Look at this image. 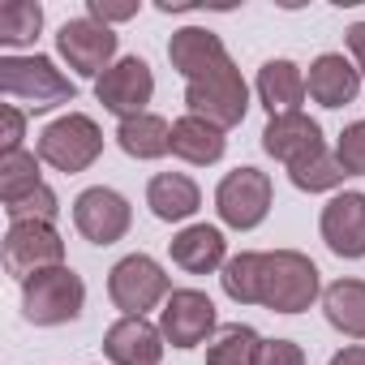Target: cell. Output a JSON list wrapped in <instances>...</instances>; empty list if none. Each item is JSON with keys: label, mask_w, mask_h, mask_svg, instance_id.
<instances>
[{"label": "cell", "mask_w": 365, "mask_h": 365, "mask_svg": "<svg viewBox=\"0 0 365 365\" xmlns=\"http://www.w3.org/2000/svg\"><path fill=\"white\" fill-rule=\"evenodd\" d=\"M159 331L172 348H198L220 331L215 301L202 288H172V297L159 309Z\"/></svg>", "instance_id": "obj_10"}, {"label": "cell", "mask_w": 365, "mask_h": 365, "mask_svg": "<svg viewBox=\"0 0 365 365\" xmlns=\"http://www.w3.org/2000/svg\"><path fill=\"white\" fill-rule=\"evenodd\" d=\"M254 365H305V348H301L297 339L275 335V339H262V344H258Z\"/></svg>", "instance_id": "obj_31"}, {"label": "cell", "mask_w": 365, "mask_h": 365, "mask_svg": "<svg viewBox=\"0 0 365 365\" xmlns=\"http://www.w3.org/2000/svg\"><path fill=\"white\" fill-rule=\"evenodd\" d=\"M318 232L335 258H348V262L365 258V194L356 190L335 194L318 215Z\"/></svg>", "instance_id": "obj_14"}, {"label": "cell", "mask_w": 365, "mask_h": 365, "mask_svg": "<svg viewBox=\"0 0 365 365\" xmlns=\"http://www.w3.org/2000/svg\"><path fill=\"white\" fill-rule=\"evenodd\" d=\"M344 176H348V172L339 168L335 150H322V155H314V159H305L301 168L288 172V180H292L301 194H331V190L344 185Z\"/></svg>", "instance_id": "obj_28"}, {"label": "cell", "mask_w": 365, "mask_h": 365, "mask_svg": "<svg viewBox=\"0 0 365 365\" xmlns=\"http://www.w3.org/2000/svg\"><path fill=\"white\" fill-rule=\"evenodd\" d=\"M95 99L103 103V112H112L116 120H133L142 112H150L146 103L155 99V73L142 56H120L99 82H95Z\"/></svg>", "instance_id": "obj_11"}, {"label": "cell", "mask_w": 365, "mask_h": 365, "mask_svg": "<svg viewBox=\"0 0 365 365\" xmlns=\"http://www.w3.org/2000/svg\"><path fill=\"white\" fill-rule=\"evenodd\" d=\"M129 224H133V207L112 185H91V190H82L73 198V228L91 245H116V241H125Z\"/></svg>", "instance_id": "obj_12"}, {"label": "cell", "mask_w": 365, "mask_h": 365, "mask_svg": "<svg viewBox=\"0 0 365 365\" xmlns=\"http://www.w3.org/2000/svg\"><path fill=\"white\" fill-rule=\"evenodd\" d=\"M163 331L150 318H133L120 314L108 331H103V352L112 365H163Z\"/></svg>", "instance_id": "obj_15"}, {"label": "cell", "mask_w": 365, "mask_h": 365, "mask_svg": "<svg viewBox=\"0 0 365 365\" xmlns=\"http://www.w3.org/2000/svg\"><path fill=\"white\" fill-rule=\"evenodd\" d=\"M43 31V5L39 0H5L0 5V43L18 56V48H31Z\"/></svg>", "instance_id": "obj_26"}, {"label": "cell", "mask_w": 365, "mask_h": 365, "mask_svg": "<svg viewBox=\"0 0 365 365\" xmlns=\"http://www.w3.org/2000/svg\"><path fill=\"white\" fill-rule=\"evenodd\" d=\"M322 314L339 335L365 339V279L344 275V279L327 284L322 288Z\"/></svg>", "instance_id": "obj_22"}, {"label": "cell", "mask_w": 365, "mask_h": 365, "mask_svg": "<svg viewBox=\"0 0 365 365\" xmlns=\"http://www.w3.org/2000/svg\"><path fill=\"white\" fill-rule=\"evenodd\" d=\"M22 138H26V108L5 103V108H0V155L26 150V146H22Z\"/></svg>", "instance_id": "obj_32"}, {"label": "cell", "mask_w": 365, "mask_h": 365, "mask_svg": "<svg viewBox=\"0 0 365 365\" xmlns=\"http://www.w3.org/2000/svg\"><path fill=\"white\" fill-rule=\"evenodd\" d=\"M220 288L237 305H262V254L258 250L232 254L220 271Z\"/></svg>", "instance_id": "obj_24"}, {"label": "cell", "mask_w": 365, "mask_h": 365, "mask_svg": "<svg viewBox=\"0 0 365 365\" xmlns=\"http://www.w3.org/2000/svg\"><path fill=\"white\" fill-rule=\"evenodd\" d=\"M5 215H9V224H26V220H35V224H56V215H61V198H56V190L43 180V185L31 190L26 198L5 202Z\"/></svg>", "instance_id": "obj_29"}, {"label": "cell", "mask_w": 365, "mask_h": 365, "mask_svg": "<svg viewBox=\"0 0 365 365\" xmlns=\"http://www.w3.org/2000/svg\"><path fill=\"white\" fill-rule=\"evenodd\" d=\"M43 159L39 150H14V155H0V202H18L31 190L43 185Z\"/></svg>", "instance_id": "obj_27"}, {"label": "cell", "mask_w": 365, "mask_h": 365, "mask_svg": "<svg viewBox=\"0 0 365 365\" xmlns=\"http://www.w3.org/2000/svg\"><path fill=\"white\" fill-rule=\"evenodd\" d=\"M327 365H365V344H348V348H339Z\"/></svg>", "instance_id": "obj_35"}, {"label": "cell", "mask_w": 365, "mask_h": 365, "mask_svg": "<svg viewBox=\"0 0 365 365\" xmlns=\"http://www.w3.org/2000/svg\"><path fill=\"white\" fill-rule=\"evenodd\" d=\"M52 267H65V241L56 232V224H9L5 228V271L14 279H31L39 271H52Z\"/></svg>", "instance_id": "obj_9"}, {"label": "cell", "mask_w": 365, "mask_h": 365, "mask_svg": "<svg viewBox=\"0 0 365 365\" xmlns=\"http://www.w3.org/2000/svg\"><path fill=\"white\" fill-rule=\"evenodd\" d=\"M108 297H112V305L120 314L146 318V309H155V305H163L172 297V279L150 254H125L108 271Z\"/></svg>", "instance_id": "obj_7"}, {"label": "cell", "mask_w": 365, "mask_h": 365, "mask_svg": "<svg viewBox=\"0 0 365 365\" xmlns=\"http://www.w3.org/2000/svg\"><path fill=\"white\" fill-rule=\"evenodd\" d=\"M86 309V284L73 267L39 271L22 284V314L35 327H65L78 322Z\"/></svg>", "instance_id": "obj_3"}, {"label": "cell", "mask_w": 365, "mask_h": 365, "mask_svg": "<svg viewBox=\"0 0 365 365\" xmlns=\"http://www.w3.org/2000/svg\"><path fill=\"white\" fill-rule=\"evenodd\" d=\"M0 95L26 112H52L78 99V86L56 69L52 56H0Z\"/></svg>", "instance_id": "obj_1"}, {"label": "cell", "mask_w": 365, "mask_h": 365, "mask_svg": "<svg viewBox=\"0 0 365 365\" xmlns=\"http://www.w3.org/2000/svg\"><path fill=\"white\" fill-rule=\"evenodd\" d=\"M344 43H348L352 65H356V69H361V78H365V22H352V26H348V35H344Z\"/></svg>", "instance_id": "obj_34"}, {"label": "cell", "mask_w": 365, "mask_h": 365, "mask_svg": "<svg viewBox=\"0 0 365 365\" xmlns=\"http://www.w3.org/2000/svg\"><path fill=\"white\" fill-rule=\"evenodd\" d=\"M35 150H39V159L48 168H56L65 176H78V172H86L103 155V129L86 112H65L52 125H43Z\"/></svg>", "instance_id": "obj_4"}, {"label": "cell", "mask_w": 365, "mask_h": 365, "mask_svg": "<svg viewBox=\"0 0 365 365\" xmlns=\"http://www.w3.org/2000/svg\"><path fill=\"white\" fill-rule=\"evenodd\" d=\"M335 159L348 176H365V120H352L335 138Z\"/></svg>", "instance_id": "obj_30"}, {"label": "cell", "mask_w": 365, "mask_h": 365, "mask_svg": "<svg viewBox=\"0 0 365 365\" xmlns=\"http://www.w3.org/2000/svg\"><path fill=\"white\" fill-rule=\"evenodd\" d=\"M168 254L172 267H180L185 275H215L228 262V241L215 224H190L168 241Z\"/></svg>", "instance_id": "obj_18"}, {"label": "cell", "mask_w": 365, "mask_h": 365, "mask_svg": "<svg viewBox=\"0 0 365 365\" xmlns=\"http://www.w3.org/2000/svg\"><path fill=\"white\" fill-rule=\"evenodd\" d=\"M56 52H61V61L73 73L99 82L116 65V31L112 26H99L95 18H69L56 31Z\"/></svg>", "instance_id": "obj_8"}, {"label": "cell", "mask_w": 365, "mask_h": 365, "mask_svg": "<svg viewBox=\"0 0 365 365\" xmlns=\"http://www.w3.org/2000/svg\"><path fill=\"white\" fill-rule=\"evenodd\" d=\"M271 202H275V185L262 168H232L220 185H215V215L224 228H237V232H254L267 215H271Z\"/></svg>", "instance_id": "obj_5"}, {"label": "cell", "mask_w": 365, "mask_h": 365, "mask_svg": "<svg viewBox=\"0 0 365 365\" xmlns=\"http://www.w3.org/2000/svg\"><path fill=\"white\" fill-rule=\"evenodd\" d=\"M146 207L159 224H185L202 207V190L190 172H155L146 180Z\"/></svg>", "instance_id": "obj_19"}, {"label": "cell", "mask_w": 365, "mask_h": 365, "mask_svg": "<svg viewBox=\"0 0 365 365\" xmlns=\"http://www.w3.org/2000/svg\"><path fill=\"white\" fill-rule=\"evenodd\" d=\"M116 146L129 159H142V163L146 159H163V155H172V125L159 112H142V116L116 125Z\"/></svg>", "instance_id": "obj_23"}, {"label": "cell", "mask_w": 365, "mask_h": 365, "mask_svg": "<svg viewBox=\"0 0 365 365\" xmlns=\"http://www.w3.org/2000/svg\"><path fill=\"white\" fill-rule=\"evenodd\" d=\"M254 91H258V103L267 108V116H288V112H301V103H305V73H301V65L297 61H288V56H275V61H267L262 69H258V78H254Z\"/></svg>", "instance_id": "obj_20"}, {"label": "cell", "mask_w": 365, "mask_h": 365, "mask_svg": "<svg viewBox=\"0 0 365 365\" xmlns=\"http://www.w3.org/2000/svg\"><path fill=\"white\" fill-rule=\"evenodd\" d=\"M322 297V271L301 250L262 254V305L271 314H301Z\"/></svg>", "instance_id": "obj_2"}, {"label": "cell", "mask_w": 365, "mask_h": 365, "mask_svg": "<svg viewBox=\"0 0 365 365\" xmlns=\"http://www.w3.org/2000/svg\"><path fill=\"white\" fill-rule=\"evenodd\" d=\"M262 150L271 159H279L288 172L301 168L305 159L322 155L327 142H322V125L309 116V112H288V116H271L267 129H262Z\"/></svg>", "instance_id": "obj_13"}, {"label": "cell", "mask_w": 365, "mask_h": 365, "mask_svg": "<svg viewBox=\"0 0 365 365\" xmlns=\"http://www.w3.org/2000/svg\"><path fill=\"white\" fill-rule=\"evenodd\" d=\"M262 335L250 322H224L207 339V365H254Z\"/></svg>", "instance_id": "obj_25"}, {"label": "cell", "mask_w": 365, "mask_h": 365, "mask_svg": "<svg viewBox=\"0 0 365 365\" xmlns=\"http://www.w3.org/2000/svg\"><path fill=\"white\" fill-rule=\"evenodd\" d=\"M185 112L220 125L224 133L232 125H241L245 112H250V86H245L237 61H228L224 69H215V73H207L198 82H185Z\"/></svg>", "instance_id": "obj_6"}, {"label": "cell", "mask_w": 365, "mask_h": 365, "mask_svg": "<svg viewBox=\"0 0 365 365\" xmlns=\"http://www.w3.org/2000/svg\"><path fill=\"white\" fill-rule=\"evenodd\" d=\"M224 150H228V133L220 125L190 116V112L180 120H172V155L185 159L190 168H211L224 159Z\"/></svg>", "instance_id": "obj_21"}, {"label": "cell", "mask_w": 365, "mask_h": 365, "mask_svg": "<svg viewBox=\"0 0 365 365\" xmlns=\"http://www.w3.org/2000/svg\"><path fill=\"white\" fill-rule=\"evenodd\" d=\"M138 0H86V18H95L99 26H116V22H129L138 18Z\"/></svg>", "instance_id": "obj_33"}, {"label": "cell", "mask_w": 365, "mask_h": 365, "mask_svg": "<svg viewBox=\"0 0 365 365\" xmlns=\"http://www.w3.org/2000/svg\"><path fill=\"white\" fill-rule=\"evenodd\" d=\"M361 69L352 65V56L344 52H322L309 61V73H305V91L314 103L322 108H348L356 95H361Z\"/></svg>", "instance_id": "obj_17"}, {"label": "cell", "mask_w": 365, "mask_h": 365, "mask_svg": "<svg viewBox=\"0 0 365 365\" xmlns=\"http://www.w3.org/2000/svg\"><path fill=\"white\" fill-rule=\"evenodd\" d=\"M168 61H172V69L185 82H198V78L224 69L232 56H228V48H224V39L215 31H207V26H180L168 39Z\"/></svg>", "instance_id": "obj_16"}]
</instances>
